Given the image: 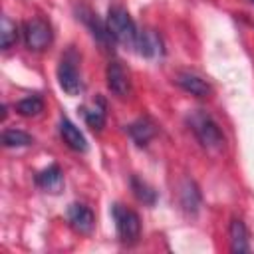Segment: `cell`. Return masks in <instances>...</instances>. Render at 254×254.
<instances>
[{
	"label": "cell",
	"mask_w": 254,
	"mask_h": 254,
	"mask_svg": "<svg viewBox=\"0 0 254 254\" xmlns=\"http://www.w3.org/2000/svg\"><path fill=\"white\" fill-rule=\"evenodd\" d=\"M65 214H67L69 226L75 232H79V234H89L93 230V226H95V216H93L91 208L85 206V204H81V202L69 204Z\"/></svg>",
	"instance_id": "6"
},
{
	"label": "cell",
	"mask_w": 254,
	"mask_h": 254,
	"mask_svg": "<svg viewBox=\"0 0 254 254\" xmlns=\"http://www.w3.org/2000/svg\"><path fill=\"white\" fill-rule=\"evenodd\" d=\"M60 135H62L64 143H65L69 149H73V151H77V153H85V151H87V141H85L83 133H81L79 127H75L67 117H62V119H60Z\"/></svg>",
	"instance_id": "10"
},
{
	"label": "cell",
	"mask_w": 254,
	"mask_h": 254,
	"mask_svg": "<svg viewBox=\"0 0 254 254\" xmlns=\"http://www.w3.org/2000/svg\"><path fill=\"white\" fill-rule=\"evenodd\" d=\"M250 2H252V4H254V0H250Z\"/></svg>",
	"instance_id": "21"
},
{
	"label": "cell",
	"mask_w": 254,
	"mask_h": 254,
	"mask_svg": "<svg viewBox=\"0 0 254 254\" xmlns=\"http://www.w3.org/2000/svg\"><path fill=\"white\" fill-rule=\"evenodd\" d=\"M131 190H133L135 198H137L139 202L147 204V206H153V204L157 202V190H155L149 183H145L143 179H139L137 175L131 177Z\"/></svg>",
	"instance_id": "16"
},
{
	"label": "cell",
	"mask_w": 254,
	"mask_h": 254,
	"mask_svg": "<svg viewBox=\"0 0 254 254\" xmlns=\"http://www.w3.org/2000/svg\"><path fill=\"white\" fill-rule=\"evenodd\" d=\"M228 236H230V250H232V252H236V254L250 252L248 230H246V224H244L240 218H234V220L230 222Z\"/></svg>",
	"instance_id": "12"
},
{
	"label": "cell",
	"mask_w": 254,
	"mask_h": 254,
	"mask_svg": "<svg viewBox=\"0 0 254 254\" xmlns=\"http://www.w3.org/2000/svg\"><path fill=\"white\" fill-rule=\"evenodd\" d=\"M107 30H109V36L121 44V46H127V48H135L137 46V36H139V30L131 18V14L123 8V6H111L109 12H107Z\"/></svg>",
	"instance_id": "2"
},
{
	"label": "cell",
	"mask_w": 254,
	"mask_h": 254,
	"mask_svg": "<svg viewBox=\"0 0 254 254\" xmlns=\"http://www.w3.org/2000/svg\"><path fill=\"white\" fill-rule=\"evenodd\" d=\"M157 129H155V123L149 119V117H139L137 121H133L129 125V135L131 139L139 145V147H145L153 137H155Z\"/></svg>",
	"instance_id": "13"
},
{
	"label": "cell",
	"mask_w": 254,
	"mask_h": 254,
	"mask_svg": "<svg viewBox=\"0 0 254 254\" xmlns=\"http://www.w3.org/2000/svg\"><path fill=\"white\" fill-rule=\"evenodd\" d=\"M36 185L48 192H60L62 187H64V175H62V169L54 163L50 167H46L44 171H40L36 175Z\"/></svg>",
	"instance_id": "11"
},
{
	"label": "cell",
	"mask_w": 254,
	"mask_h": 254,
	"mask_svg": "<svg viewBox=\"0 0 254 254\" xmlns=\"http://www.w3.org/2000/svg\"><path fill=\"white\" fill-rule=\"evenodd\" d=\"M83 117H85V123L93 131H101L105 125V101L101 97H97L89 107L83 109Z\"/></svg>",
	"instance_id": "15"
},
{
	"label": "cell",
	"mask_w": 254,
	"mask_h": 254,
	"mask_svg": "<svg viewBox=\"0 0 254 254\" xmlns=\"http://www.w3.org/2000/svg\"><path fill=\"white\" fill-rule=\"evenodd\" d=\"M179 200H181V206L183 210L189 214V216H194L200 208V202H202V196H200V190L196 187L194 181L187 179L183 181L181 185V192H179Z\"/></svg>",
	"instance_id": "9"
},
{
	"label": "cell",
	"mask_w": 254,
	"mask_h": 254,
	"mask_svg": "<svg viewBox=\"0 0 254 254\" xmlns=\"http://www.w3.org/2000/svg\"><path fill=\"white\" fill-rule=\"evenodd\" d=\"M16 111L24 117H36L44 111V99L40 95H28L16 103Z\"/></svg>",
	"instance_id": "18"
},
{
	"label": "cell",
	"mask_w": 254,
	"mask_h": 254,
	"mask_svg": "<svg viewBox=\"0 0 254 254\" xmlns=\"http://www.w3.org/2000/svg\"><path fill=\"white\" fill-rule=\"evenodd\" d=\"M105 79H107V87L115 97H125L129 93V75L125 71V67L121 65V62L113 60L107 64L105 69Z\"/></svg>",
	"instance_id": "7"
},
{
	"label": "cell",
	"mask_w": 254,
	"mask_h": 254,
	"mask_svg": "<svg viewBox=\"0 0 254 254\" xmlns=\"http://www.w3.org/2000/svg\"><path fill=\"white\" fill-rule=\"evenodd\" d=\"M175 81H177L179 87H183L187 93H190L194 97H208L210 91H212L210 85H208V81L202 79L200 75L192 73V71H181Z\"/></svg>",
	"instance_id": "8"
},
{
	"label": "cell",
	"mask_w": 254,
	"mask_h": 254,
	"mask_svg": "<svg viewBox=\"0 0 254 254\" xmlns=\"http://www.w3.org/2000/svg\"><path fill=\"white\" fill-rule=\"evenodd\" d=\"M34 143V137L22 129H6L2 133V145L4 147H28Z\"/></svg>",
	"instance_id": "19"
},
{
	"label": "cell",
	"mask_w": 254,
	"mask_h": 254,
	"mask_svg": "<svg viewBox=\"0 0 254 254\" xmlns=\"http://www.w3.org/2000/svg\"><path fill=\"white\" fill-rule=\"evenodd\" d=\"M137 52L141 54V56H145V58H155V56H159L163 50H161V38L153 32V30H143V32H139V36H137Z\"/></svg>",
	"instance_id": "14"
},
{
	"label": "cell",
	"mask_w": 254,
	"mask_h": 254,
	"mask_svg": "<svg viewBox=\"0 0 254 254\" xmlns=\"http://www.w3.org/2000/svg\"><path fill=\"white\" fill-rule=\"evenodd\" d=\"M58 81L60 87L67 95H77L81 91V75L77 69V54L73 50H67L58 65Z\"/></svg>",
	"instance_id": "5"
},
{
	"label": "cell",
	"mask_w": 254,
	"mask_h": 254,
	"mask_svg": "<svg viewBox=\"0 0 254 254\" xmlns=\"http://www.w3.org/2000/svg\"><path fill=\"white\" fill-rule=\"evenodd\" d=\"M22 38H24V44H26L28 50L42 52L52 44L54 32H52V26L46 20L32 18V20H26L22 24Z\"/></svg>",
	"instance_id": "4"
},
{
	"label": "cell",
	"mask_w": 254,
	"mask_h": 254,
	"mask_svg": "<svg viewBox=\"0 0 254 254\" xmlns=\"http://www.w3.org/2000/svg\"><path fill=\"white\" fill-rule=\"evenodd\" d=\"M83 14H85V16H81V18H83V22L87 24V28L91 30L93 38H95L97 42H101L103 46H107V44L113 40V38L109 36L107 24H105V22H101V20L97 18V14H93V12H89V10H85Z\"/></svg>",
	"instance_id": "17"
},
{
	"label": "cell",
	"mask_w": 254,
	"mask_h": 254,
	"mask_svg": "<svg viewBox=\"0 0 254 254\" xmlns=\"http://www.w3.org/2000/svg\"><path fill=\"white\" fill-rule=\"evenodd\" d=\"M187 123L190 127V131L194 133V137L198 139V143L210 151V153H218L224 147V135L218 127V123L210 117V113H206L204 109H192L187 115Z\"/></svg>",
	"instance_id": "1"
},
{
	"label": "cell",
	"mask_w": 254,
	"mask_h": 254,
	"mask_svg": "<svg viewBox=\"0 0 254 254\" xmlns=\"http://www.w3.org/2000/svg\"><path fill=\"white\" fill-rule=\"evenodd\" d=\"M111 214H113V220H115V230H117V236L123 244H135L141 236V218L135 210L115 202L111 206Z\"/></svg>",
	"instance_id": "3"
},
{
	"label": "cell",
	"mask_w": 254,
	"mask_h": 254,
	"mask_svg": "<svg viewBox=\"0 0 254 254\" xmlns=\"http://www.w3.org/2000/svg\"><path fill=\"white\" fill-rule=\"evenodd\" d=\"M18 40V26L12 22L8 16H2V26H0V44L4 50H8L12 44Z\"/></svg>",
	"instance_id": "20"
}]
</instances>
